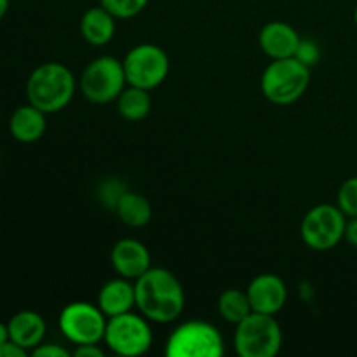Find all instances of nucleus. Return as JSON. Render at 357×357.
<instances>
[{"label":"nucleus","instance_id":"f257e3e1","mask_svg":"<svg viewBox=\"0 0 357 357\" xmlns=\"http://www.w3.org/2000/svg\"><path fill=\"white\" fill-rule=\"evenodd\" d=\"M139 314L157 324L176 321L185 309V291L180 279L162 267H150L135 281Z\"/></svg>","mask_w":357,"mask_h":357},{"label":"nucleus","instance_id":"f03ea898","mask_svg":"<svg viewBox=\"0 0 357 357\" xmlns=\"http://www.w3.org/2000/svg\"><path fill=\"white\" fill-rule=\"evenodd\" d=\"M77 80L72 70L63 63H42L26 80L28 103L44 114H56L70 105L77 91Z\"/></svg>","mask_w":357,"mask_h":357},{"label":"nucleus","instance_id":"7ed1b4c3","mask_svg":"<svg viewBox=\"0 0 357 357\" xmlns=\"http://www.w3.org/2000/svg\"><path fill=\"white\" fill-rule=\"evenodd\" d=\"M310 84V68L291 58L272 59L261 73V93L271 103L286 107L298 101L307 93Z\"/></svg>","mask_w":357,"mask_h":357},{"label":"nucleus","instance_id":"20e7f679","mask_svg":"<svg viewBox=\"0 0 357 357\" xmlns=\"http://www.w3.org/2000/svg\"><path fill=\"white\" fill-rule=\"evenodd\" d=\"M234 347L241 357H274L282 347V330L272 314L251 312L236 324Z\"/></svg>","mask_w":357,"mask_h":357},{"label":"nucleus","instance_id":"39448f33","mask_svg":"<svg viewBox=\"0 0 357 357\" xmlns=\"http://www.w3.org/2000/svg\"><path fill=\"white\" fill-rule=\"evenodd\" d=\"M225 344L218 328L206 321H185L171 331L166 342L169 357H222Z\"/></svg>","mask_w":357,"mask_h":357},{"label":"nucleus","instance_id":"423d86ee","mask_svg":"<svg viewBox=\"0 0 357 357\" xmlns=\"http://www.w3.org/2000/svg\"><path fill=\"white\" fill-rule=\"evenodd\" d=\"M150 321L142 314L124 312L108 317L103 342L114 354L138 357L146 354L153 344Z\"/></svg>","mask_w":357,"mask_h":357},{"label":"nucleus","instance_id":"0eeeda50","mask_svg":"<svg viewBox=\"0 0 357 357\" xmlns=\"http://www.w3.org/2000/svg\"><path fill=\"white\" fill-rule=\"evenodd\" d=\"M128 86L124 65L114 56H100L93 59L79 79L84 98L94 105H107L117 100Z\"/></svg>","mask_w":357,"mask_h":357},{"label":"nucleus","instance_id":"6e6552de","mask_svg":"<svg viewBox=\"0 0 357 357\" xmlns=\"http://www.w3.org/2000/svg\"><path fill=\"white\" fill-rule=\"evenodd\" d=\"M347 216L338 206L317 204L307 211L300 225L302 241L314 251H330L344 241Z\"/></svg>","mask_w":357,"mask_h":357},{"label":"nucleus","instance_id":"1a4fd4ad","mask_svg":"<svg viewBox=\"0 0 357 357\" xmlns=\"http://www.w3.org/2000/svg\"><path fill=\"white\" fill-rule=\"evenodd\" d=\"M122 65L129 86L152 91L167 79L169 56L155 44H139L126 54Z\"/></svg>","mask_w":357,"mask_h":357},{"label":"nucleus","instance_id":"9d476101","mask_svg":"<svg viewBox=\"0 0 357 357\" xmlns=\"http://www.w3.org/2000/svg\"><path fill=\"white\" fill-rule=\"evenodd\" d=\"M108 317L98 305L89 302H72L59 314L63 337L75 345L98 344L103 340Z\"/></svg>","mask_w":357,"mask_h":357},{"label":"nucleus","instance_id":"9b49d317","mask_svg":"<svg viewBox=\"0 0 357 357\" xmlns=\"http://www.w3.org/2000/svg\"><path fill=\"white\" fill-rule=\"evenodd\" d=\"M253 312L275 314L284 307L288 300V288L284 281L275 274H260L250 282L246 289Z\"/></svg>","mask_w":357,"mask_h":357},{"label":"nucleus","instance_id":"f8f14e48","mask_svg":"<svg viewBox=\"0 0 357 357\" xmlns=\"http://www.w3.org/2000/svg\"><path fill=\"white\" fill-rule=\"evenodd\" d=\"M110 264L121 278L131 279V281H136L139 275H143L152 267L150 253L145 244L131 239V237H126L114 244L110 253Z\"/></svg>","mask_w":357,"mask_h":357},{"label":"nucleus","instance_id":"ddd939ff","mask_svg":"<svg viewBox=\"0 0 357 357\" xmlns=\"http://www.w3.org/2000/svg\"><path fill=\"white\" fill-rule=\"evenodd\" d=\"M300 35L291 24L284 21H271L265 24L258 35L260 49L272 59H282L295 56L300 44Z\"/></svg>","mask_w":357,"mask_h":357},{"label":"nucleus","instance_id":"4468645a","mask_svg":"<svg viewBox=\"0 0 357 357\" xmlns=\"http://www.w3.org/2000/svg\"><path fill=\"white\" fill-rule=\"evenodd\" d=\"M96 305L107 317L131 312L132 307H136V291L131 279L119 275L117 279H110L108 282H105L98 293Z\"/></svg>","mask_w":357,"mask_h":357},{"label":"nucleus","instance_id":"2eb2a0df","mask_svg":"<svg viewBox=\"0 0 357 357\" xmlns=\"http://www.w3.org/2000/svg\"><path fill=\"white\" fill-rule=\"evenodd\" d=\"M7 326H9L10 340L26 351H33L37 345H40L47 330L44 317L35 310H21L14 314Z\"/></svg>","mask_w":357,"mask_h":357},{"label":"nucleus","instance_id":"dca6fc26","mask_svg":"<svg viewBox=\"0 0 357 357\" xmlns=\"http://www.w3.org/2000/svg\"><path fill=\"white\" fill-rule=\"evenodd\" d=\"M45 115L47 114L30 103L16 108L9 119V131L13 138L20 143L38 142L47 129Z\"/></svg>","mask_w":357,"mask_h":357},{"label":"nucleus","instance_id":"f3484780","mask_svg":"<svg viewBox=\"0 0 357 357\" xmlns=\"http://www.w3.org/2000/svg\"><path fill=\"white\" fill-rule=\"evenodd\" d=\"M115 20L103 6L91 7L80 20V33L91 45H107L115 35Z\"/></svg>","mask_w":357,"mask_h":357},{"label":"nucleus","instance_id":"a211bd4d","mask_svg":"<svg viewBox=\"0 0 357 357\" xmlns=\"http://www.w3.org/2000/svg\"><path fill=\"white\" fill-rule=\"evenodd\" d=\"M114 209L119 218H121V222L124 225L131 227V229L145 227L152 220L153 215L152 204H150V201L145 195L128 190L119 197Z\"/></svg>","mask_w":357,"mask_h":357},{"label":"nucleus","instance_id":"6ab92c4d","mask_svg":"<svg viewBox=\"0 0 357 357\" xmlns=\"http://www.w3.org/2000/svg\"><path fill=\"white\" fill-rule=\"evenodd\" d=\"M117 112L122 119L129 122H139L152 110L150 91L136 86H126L117 96Z\"/></svg>","mask_w":357,"mask_h":357},{"label":"nucleus","instance_id":"aec40b11","mask_svg":"<svg viewBox=\"0 0 357 357\" xmlns=\"http://www.w3.org/2000/svg\"><path fill=\"white\" fill-rule=\"evenodd\" d=\"M218 312L227 323L239 324L253 312L248 293L236 288L225 289L218 298Z\"/></svg>","mask_w":357,"mask_h":357},{"label":"nucleus","instance_id":"412c9836","mask_svg":"<svg viewBox=\"0 0 357 357\" xmlns=\"http://www.w3.org/2000/svg\"><path fill=\"white\" fill-rule=\"evenodd\" d=\"M150 0H100V6H103L112 16L117 20H131L138 16Z\"/></svg>","mask_w":357,"mask_h":357},{"label":"nucleus","instance_id":"4be33fe9","mask_svg":"<svg viewBox=\"0 0 357 357\" xmlns=\"http://www.w3.org/2000/svg\"><path fill=\"white\" fill-rule=\"evenodd\" d=\"M337 206L347 218L357 216V176L347 178L337 194Z\"/></svg>","mask_w":357,"mask_h":357},{"label":"nucleus","instance_id":"5701e85b","mask_svg":"<svg viewBox=\"0 0 357 357\" xmlns=\"http://www.w3.org/2000/svg\"><path fill=\"white\" fill-rule=\"evenodd\" d=\"M295 58L298 61H302L303 65H307L309 68H312L314 65H317V61L321 59V51L319 45L314 40H300L298 49L295 52Z\"/></svg>","mask_w":357,"mask_h":357},{"label":"nucleus","instance_id":"b1692460","mask_svg":"<svg viewBox=\"0 0 357 357\" xmlns=\"http://www.w3.org/2000/svg\"><path fill=\"white\" fill-rule=\"evenodd\" d=\"M31 356L33 357H68L70 352L58 344H44V342H42L40 345H37V347L31 351Z\"/></svg>","mask_w":357,"mask_h":357},{"label":"nucleus","instance_id":"393cba45","mask_svg":"<svg viewBox=\"0 0 357 357\" xmlns=\"http://www.w3.org/2000/svg\"><path fill=\"white\" fill-rule=\"evenodd\" d=\"M26 349H23L13 340H7L6 344L0 345V357H26Z\"/></svg>","mask_w":357,"mask_h":357},{"label":"nucleus","instance_id":"a878e982","mask_svg":"<svg viewBox=\"0 0 357 357\" xmlns=\"http://www.w3.org/2000/svg\"><path fill=\"white\" fill-rule=\"evenodd\" d=\"M75 357H103L105 352L101 351L98 344H84L77 345L75 352H73Z\"/></svg>","mask_w":357,"mask_h":357},{"label":"nucleus","instance_id":"bb28decb","mask_svg":"<svg viewBox=\"0 0 357 357\" xmlns=\"http://www.w3.org/2000/svg\"><path fill=\"white\" fill-rule=\"evenodd\" d=\"M344 239L351 244L352 248H357V216L347 220V225H345V234Z\"/></svg>","mask_w":357,"mask_h":357},{"label":"nucleus","instance_id":"cd10ccee","mask_svg":"<svg viewBox=\"0 0 357 357\" xmlns=\"http://www.w3.org/2000/svg\"><path fill=\"white\" fill-rule=\"evenodd\" d=\"M7 340H10L9 335V326L6 323H0V345L6 344Z\"/></svg>","mask_w":357,"mask_h":357},{"label":"nucleus","instance_id":"c85d7f7f","mask_svg":"<svg viewBox=\"0 0 357 357\" xmlns=\"http://www.w3.org/2000/svg\"><path fill=\"white\" fill-rule=\"evenodd\" d=\"M9 2L10 0H0V20H2L7 14V10H9Z\"/></svg>","mask_w":357,"mask_h":357},{"label":"nucleus","instance_id":"c756f323","mask_svg":"<svg viewBox=\"0 0 357 357\" xmlns=\"http://www.w3.org/2000/svg\"><path fill=\"white\" fill-rule=\"evenodd\" d=\"M354 21H356V26H357V6H356V9H354Z\"/></svg>","mask_w":357,"mask_h":357}]
</instances>
